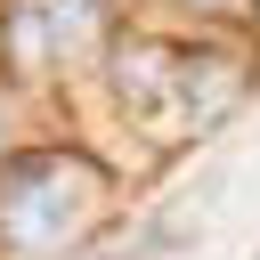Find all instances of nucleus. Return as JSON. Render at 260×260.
Wrapping results in <instances>:
<instances>
[{"mask_svg": "<svg viewBox=\"0 0 260 260\" xmlns=\"http://www.w3.org/2000/svg\"><path fill=\"white\" fill-rule=\"evenodd\" d=\"M98 24H106V0H41L49 57H89L98 49Z\"/></svg>", "mask_w": 260, "mask_h": 260, "instance_id": "nucleus-4", "label": "nucleus"}, {"mask_svg": "<svg viewBox=\"0 0 260 260\" xmlns=\"http://www.w3.org/2000/svg\"><path fill=\"white\" fill-rule=\"evenodd\" d=\"M114 98L138 122H171L179 114V49L171 41H130L114 57Z\"/></svg>", "mask_w": 260, "mask_h": 260, "instance_id": "nucleus-2", "label": "nucleus"}, {"mask_svg": "<svg viewBox=\"0 0 260 260\" xmlns=\"http://www.w3.org/2000/svg\"><path fill=\"white\" fill-rule=\"evenodd\" d=\"M244 98V73L228 57H187L179 49V122H219Z\"/></svg>", "mask_w": 260, "mask_h": 260, "instance_id": "nucleus-3", "label": "nucleus"}, {"mask_svg": "<svg viewBox=\"0 0 260 260\" xmlns=\"http://www.w3.org/2000/svg\"><path fill=\"white\" fill-rule=\"evenodd\" d=\"M195 8H219V16H244L252 0H195Z\"/></svg>", "mask_w": 260, "mask_h": 260, "instance_id": "nucleus-5", "label": "nucleus"}, {"mask_svg": "<svg viewBox=\"0 0 260 260\" xmlns=\"http://www.w3.org/2000/svg\"><path fill=\"white\" fill-rule=\"evenodd\" d=\"M252 260H260V252H252Z\"/></svg>", "mask_w": 260, "mask_h": 260, "instance_id": "nucleus-6", "label": "nucleus"}, {"mask_svg": "<svg viewBox=\"0 0 260 260\" xmlns=\"http://www.w3.org/2000/svg\"><path fill=\"white\" fill-rule=\"evenodd\" d=\"M81 187L89 171H73L65 154H24L0 179V252H49L65 244V228L81 219Z\"/></svg>", "mask_w": 260, "mask_h": 260, "instance_id": "nucleus-1", "label": "nucleus"}]
</instances>
